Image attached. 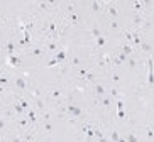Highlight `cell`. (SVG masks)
Listing matches in <instances>:
<instances>
[{"label":"cell","mask_w":154,"mask_h":142,"mask_svg":"<svg viewBox=\"0 0 154 142\" xmlns=\"http://www.w3.org/2000/svg\"><path fill=\"white\" fill-rule=\"evenodd\" d=\"M64 112H66L69 117H73V119H82V117H83V110L80 108V105H78V103H75V101H69V103H66V107H64Z\"/></svg>","instance_id":"1"},{"label":"cell","mask_w":154,"mask_h":142,"mask_svg":"<svg viewBox=\"0 0 154 142\" xmlns=\"http://www.w3.org/2000/svg\"><path fill=\"white\" fill-rule=\"evenodd\" d=\"M64 95V88L61 85H54V86H51V92H49V100L54 101V103H61V98Z\"/></svg>","instance_id":"2"},{"label":"cell","mask_w":154,"mask_h":142,"mask_svg":"<svg viewBox=\"0 0 154 142\" xmlns=\"http://www.w3.org/2000/svg\"><path fill=\"white\" fill-rule=\"evenodd\" d=\"M146 66H147V86L152 88L154 86V59L152 58L147 59Z\"/></svg>","instance_id":"3"},{"label":"cell","mask_w":154,"mask_h":142,"mask_svg":"<svg viewBox=\"0 0 154 142\" xmlns=\"http://www.w3.org/2000/svg\"><path fill=\"white\" fill-rule=\"evenodd\" d=\"M105 12H107V14H109L113 20H115V19H119V15H120V10L117 9V5L110 4V2H107V4H105Z\"/></svg>","instance_id":"4"},{"label":"cell","mask_w":154,"mask_h":142,"mask_svg":"<svg viewBox=\"0 0 154 142\" xmlns=\"http://www.w3.org/2000/svg\"><path fill=\"white\" fill-rule=\"evenodd\" d=\"M14 83H15V88H17V90H20V92H24V90H27V80L24 78L22 74H19V76H15Z\"/></svg>","instance_id":"5"},{"label":"cell","mask_w":154,"mask_h":142,"mask_svg":"<svg viewBox=\"0 0 154 142\" xmlns=\"http://www.w3.org/2000/svg\"><path fill=\"white\" fill-rule=\"evenodd\" d=\"M146 22V17L140 12H132V24H134V27L139 29L140 27V24Z\"/></svg>","instance_id":"6"},{"label":"cell","mask_w":154,"mask_h":142,"mask_svg":"<svg viewBox=\"0 0 154 142\" xmlns=\"http://www.w3.org/2000/svg\"><path fill=\"white\" fill-rule=\"evenodd\" d=\"M90 10L91 12H105V4L98 2V0H93V2H90Z\"/></svg>","instance_id":"7"},{"label":"cell","mask_w":154,"mask_h":142,"mask_svg":"<svg viewBox=\"0 0 154 142\" xmlns=\"http://www.w3.org/2000/svg\"><path fill=\"white\" fill-rule=\"evenodd\" d=\"M7 59H9V64H10V66H12V68H19V66L22 64V59H20L19 56H15V54L9 56Z\"/></svg>","instance_id":"8"},{"label":"cell","mask_w":154,"mask_h":142,"mask_svg":"<svg viewBox=\"0 0 154 142\" xmlns=\"http://www.w3.org/2000/svg\"><path fill=\"white\" fill-rule=\"evenodd\" d=\"M15 49H17V44H15V41H12L10 39L7 44H5V51H7V56H12L15 53Z\"/></svg>","instance_id":"9"},{"label":"cell","mask_w":154,"mask_h":142,"mask_svg":"<svg viewBox=\"0 0 154 142\" xmlns=\"http://www.w3.org/2000/svg\"><path fill=\"white\" fill-rule=\"evenodd\" d=\"M131 56H127V54H124L122 51L117 54V58H113V64H124V63H127V59H129Z\"/></svg>","instance_id":"10"},{"label":"cell","mask_w":154,"mask_h":142,"mask_svg":"<svg viewBox=\"0 0 154 142\" xmlns=\"http://www.w3.org/2000/svg\"><path fill=\"white\" fill-rule=\"evenodd\" d=\"M95 95L100 96V98L107 95V88H105L102 83H95Z\"/></svg>","instance_id":"11"},{"label":"cell","mask_w":154,"mask_h":142,"mask_svg":"<svg viewBox=\"0 0 154 142\" xmlns=\"http://www.w3.org/2000/svg\"><path fill=\"white\" fill-rule=\"evenodd\" d=\"M120 51H122L124 54H127V56H134V46H132V44H127V42H124L122 47H120Z\"/></svg>","instance_id":"12"},{"label":"cell","mask_w":154,"mask_h":142,"mask_svg":"<svg viewBox=\"0 0 154 142\" xmlns=\"http://www.w3.org/2000/svg\"><path fill=\"white\" fill-rule=\"evenodd\" d=\"M34 103H36V108L39 113H44L46 112V105H44V100L42 98H34Z\"/></svg>","instance_id":"13"},{"label":"cell","mask_w":154,"mask_h":142,"mask_svg":"<svg viewBox=\"0 0 154 142\" xmlns=\"http://www.w3.org/2000/svg\"><path fill=\"white\" fill-rule=\"evenodd\" d=\"M144 134H146V139H147V140L154 142V127L152 125H147L146 130H144Z\"/></svg>","instance_id":"14"},{"label":"cell","mask_w":154,"mask_h":142,"mask_svg":"<svg viewBox=\"0 0 154 142\" xmlns=\"http://www.w3.org/2000/svg\"><path fill=\"white\" fill-rule=\"evenodd\" d=\"M12 108H14V112L19 115V117H24V112H26V110H24L22 107H20V103H19L17 100H15L14 103H12Z\"/></svg>","instance_id":"15"},{"label":"cell","mask_w":154,"mask_h":142,"mask_svg":"<svg viewBox=\"0 0 154 142\" xmlns=\"http://www.w3.org/2000/svg\"><path fill=\"white\" fill-rule=\"evenodd\" d=\"M54 5H56V2H39V4H37V9L48 10V9H51V7H54Z\"/></svg>","instance_id":"16"},{"label":"cell","mask_w":154,"mask_h":142,"mask_svg":"<svg viewBox=\"0 0 154 142\" xmlns=\"http://www.w3.org/2000/svg\"><path fill=\"white\" fill-rule=\"evenodd\" d=\"M100 103H102V107L109 108V107L113 103V98H112V96H109V95H105V96H102V101H100Z\"/></svg>","instance_id":"17"},{"label":"cell","mask_w":154,"mask_h":142,"mask_svg":"<svg viewBox=\"0 0 154 142\" xmlns=\"http://www.w3.org/2000/svg\"><path fill=\"white\" fill-rule=\"evenodd\" d=\"M46 51H58L59 49V44H58V41H49L48 44H46V47H44Z\"/></svg>","instance_id":"18"},{"label":"cell","mask_w":154,"mask_h":142,"mask_svg":"<svg viewBox=\"0 0 154 142\" xmlns=\"http://www.w3.org/2000/svg\"><path fill=\"white\" fill-rule=\"evenodd\" d=\"M120 135H122V134H119V130L112 128V130H110V135H109V140H110V142H117Z\"/></svg>","instance_id":"19"},{"label":"cell","mask_w":154,"mask_h":142,"mask_svg":"<svg viewBox=\"0 0 154 142\" xmlns=\"http://www.w3.org/2000/svg\"><path fill=\"white\" fill-rule=\"evenodd\" d=\"M44 51H46V49H42V47H32L31 54L34 56V58H42V54H44Z\"/></svg>","instance_id":"20"},{"label":"cell","mask_w":154,"mask_h":142,"mask_svg":"<svg viewBox=\"0 0 154 142\" xmlns=\"http://www.w3.org/2000/svg\"><path fill=\"white\" fill-rule=\"evenodd\" d=\"M27 119H29V122H31V125L36 124L37 117H36V112L32 110V108H29V110H27Z\"/></svg>","instance_id":"21"},{"label":"cell","mask_w":154,"mask_h":142,"mask_svg":"<svg viewBox=\"0 0 154 142\" xmlns=\"http://www.w3.org/2000/svg\"><path fill=\"white\" fill-rule=\"evenodd\" d=\"M105 46V36H100L95 39V49H102Z\"/></svg>","instance_id":"22"},{"label":"cell","mask_w":154,"mask_h":142,"mask_svg":"<svg viewBox=\"0 0 154 142\" xmlns=\"http://www.w3.org/2000/svg\"><path fill=\"white\" fill-rule=\"evenodd\" d=\"M56 59H58L59 63H64V61H66V51H64V49H59L58 53H56Z\"/></svg>","instance_id":"23"},{"label":"cell","mask_w":154,"mask_h":142,"mask_svg":"<svg viewBox=\"0 0 154 142\" xmlns=\"http://www.w3.org/2000/svg\"><path fill=\"white\" fill-rule=\"evenodd\" d=\"M29 124H31V122H29L27 117H20V119H19V127L24 128V130L27 128V125H29Z\"/></svg>","instance_id":"24"},{"label":"cell","mask_w":154,"mask_h":142,"mask_svg":"<svg viewBox=\"0 0 154 142\" xmlns=\"http://www.w3.org/2000/svg\"><path fill=\"white\" fill-rule=\"evenodd\" d=\"M17 101L20 103V107H22V108H24L26 112H27L29 108H31V105H29V101L26 100V98H17Z\"/></svg>","instance_id":"25"},{"label":"cell","mask_w":154,"mask_h":142,"mask_svg":"<svg viewBox=\"0 0 154 142\" xmlns=\"http://www.w3.org/2000/svg\"><path fill=\"white\" fill-rule=\"evenodd\" d=\"M140 49L144 51V53H152V47H151V44H149V42H146V41H142V44H140Z\"/></svg>","instance_id":"26"},{"label":"cell","mask_w":154,"mask_h":142,"mask_svg":"<svg viewBox=\"0 0 154 142\" xmlns=\"http://www.w3.org/2000/svg\"><path fill=\"white\" fill-rule=\"evenodd\" d=\"M90 32H91V36L95 37V39H97V37H100V36H103V34H102V32H100V29L97 27V26H93V27L90 29Z\"/></svg>","instance_id":"27"},{"label":"cell","mask_w":154,"mask_h":142,"mask_svg":"<svg viewBox=\"0 0 154 142\" xmlns=\"http://www.w3.org/2000/svg\"><path fill=\"white\" fill-rule=\"evenodd\" d=\"M125 139H127V142H139V137L136 134H125Z\"/></svg>","instance_id":"28"},{"label":"cell","mask_w":154,"mask_h":142,"mask_svg":"<svg viewBox=\"0 0 154 142\" xmlns=\"http://www.w3.org/2000/svg\"><path fill=\"white\" fill-rule=\"evenodd\" d=\"M127 64H129L131 68H136V66H137V59L134 58V56H131V58L127 59Z\"/></svg>","instance_id":"29"},{"label":"cell","mask_w":154,"mask_h":142,"mask_svg":"<svg viewBox=\"0 0 154 142\" xmlns=\"http://www.w3.org/2000/svg\"><path fill=\"white\" fill-rule=\"evenodd\" d=\"M51 130H53V127H51V122H49V120H44V132H46V134H51Z\"/></svg>","instance_id":"30"},{"label":"cell","mask_w":154,"mask_h":142,"mask_svg":"<svg viewBox=\"0 0 154 142\" xmlns=\"http://www.w3.org/2000/svg\"><path fill=\"white\" fill-rule=\"evenodd\" d=\"M69 20H71V24H78L80 22V15L78 14H69Z\"/></svg>","instance_id":"31"},{"label":"cell","mask_w":154,"mask_h":142,"mask_svg":"<svg viewBox=\"0 0 154 142\" xmlns=\"http://www.w3.org/2000/svg\"><path fill=\"white\" fill-rule=\"evenodd\" d=\"M9 81H10V80L7 78V74H2V76H0V86H5Z\"/></svg>","instance_id":"32"},{"label":"cell","mask_w":154,"mask_h":142,"mask_svg":"<svg viewBox=\"0 0 154 142\" xmlns=\"http://www.w3.org/2000/svg\"><path fill=\"white\" fill-rule=\"evenodd\" d=\"M58 64H61V63H59L56 58H53V59H49L48 63H46V66H49V68H51V66H58Z\"/></svg>","instance_id":"33"},{"label":"cell","mask_w":154,"mask_h":142,"mask_svg":"<svg viewBox=\"0 0 154 142\" xmlns=\"http://www.w3.org/2000/svg\"><path fill=\"white\" fill-rule=\"evenodd\" d=\"M112 98H115V100H119V92H117V88H110V95Z\"/></svg>","instance_id":"34"},{"label":"cell","mask_w":154,"mask_h":142,"mask_svg":"<svg viewBox=\"0 0 154 142\" xmlns=\"http://www.w3.org/2000/svg\"><path fill=\"white\" fill-rule=\"evenodd\" d=\"M5 128H7V120H5L4 117H0V132L5 130Z\"/></svg>","instance_id":"35"},{"label":"cell","mask_w":154,"mask_h":142,"mask_svg":"<svg viewBox=\"0 0 154 142\" xmlns=\"http://www.w3.org/2000/svg\"><path fill=\"white\" fill-rule=\"evenodd\" d=\"M110 29H113V31H119V22H115V20H110Z\"/></svg>","instance_id":"36"},{"label":"cell","mask_w":154,"mask_h":142,"mask_svg":"<svg viewBox=\"0 0 154 142\" xmlns=\"http://www.w3.org/2000/svg\"><path fill=\"white\" fill-rule=\"evenodd\" d=\"M117 117L120 120H125V112H124V110H117Z\"/></svg>","instance_id":"37"},{"label":"cell","mask_w":154,"mask_h":142,"mask_svg":"<svg viewBox=\"0 0 154 142\" xmlns=\"http://www.w3.org/2000/svg\"><path fill=\"white\" fill-rule=\"evenodd\" d=\"M115 105H117V110H124V101L122 100H117L115 101Z\"/></svg>","instance_id":"38"},{"label":"cell","mask_w":154,"mask_h":142,"mask_svg":"<svg viewBox=\"0 0 154 142\" xmlns=\"http://www.w3.org/2000/svg\"><path fill=\"white\" fill-rule=\"evenodd\" d=\"M86 73H88V71H86V69H83V68H80V69H78V74H80L82 78H85V76H86Z\"/></svg>","instance_id":"39"},{"label":"cell","mask_w":154,"mask_h":142,"mask_svg":"<svg viewBox=\"0 0 154 142\" xmlns=\"http://www.w3.org/2000/svg\"><path fill=\"white\" fill-rule=\"evenodd\" d=\"M80 63H82V61H80V58H73V59H71V66H78Z\"/></svg>","instance_id":"40"},{"label":"cell","mask_w":154,"mask_h":142,"mask_svg":"<svg viewBox=\"0 0 154 142\" xmlns=\"http://www.w3.org/2000/svg\"><path fill=\"white\" fill-rule=\"evenodd\" d=\"M85 80H86V81H93V74H91V73H86Z\"/></svg>","instance_id":"41"},{"label":"cell","mask_w":154,"mask_h":142,"mask_svg":"<svg viewBox=\"0 0 154 142\" xmlns=\"http://www.w3.org/2000/svg\"><path fill=\"white\" fill-rule=\"evenodd\" d=\"M112 81H113V83L119 81V74H117V73H112Z\"/></svg>","instance_id":"42"},{"label":"cell","mask_w":154,"mask_h":142,"mask_svg":"<svg viewBox=\"0 0 154 142\" xmlns=\"http://www.w3.org/2000/svg\"><path fill=\"white\" fill-rule=\"evenodd\" d=\"M10 142H24V139H22V137H14Z\"/></svg>","instance_id":"43"},{"label":"cell","mask_w":154,"mask_h":142,"mask_svg":"<svg viewBox=\"0 0 154 142\" xmlns=\"http://www.w3.org/2000/svg\"><path fill=\"white\" fill-rule=\"evenodd\" d=\"M117 142H127L125 135H120V137H119V140H117Z\"/></svg>","instance_id":"44"},{"label":"cell","mask_w":154,"mask_h":142,"mask_svg":"<svg viewBox=\"0 0 154 142\" xmlns=\"http://www.w3.org/2000/svg\"><path fill=\"white\" fill-rule=\"evenodd\" d=\"M4 92H5V88H4V86H0V93H4Z\"/></svg>","instance_id":"45"},{"label":"cell","mask_w":154,"mask_h":142,"mask_svg":"<svg viewBox=\"0 0 154 142\" xmlns=\"http://www.w3.org/2000/svg\"><path fill=\"white\" fill-rule=\"evenodd\" d=\"M2 22H4V19H2V17H0V24H2Z\"/></svg>","instance_id":"46"},{"label":"cell","mask_w":154,"mask_h":142,"mask_svg":"<svg viewBox=\"0 0 154 142\" xmlns=\"http://www.w3.org/2000/svg\"><path fill=\"white\" fill-rule=\"evenodd\" d=\"M0 142H5V140H4V139H0Z\"/></svg>","instance_id":"47"}]
</instances>
